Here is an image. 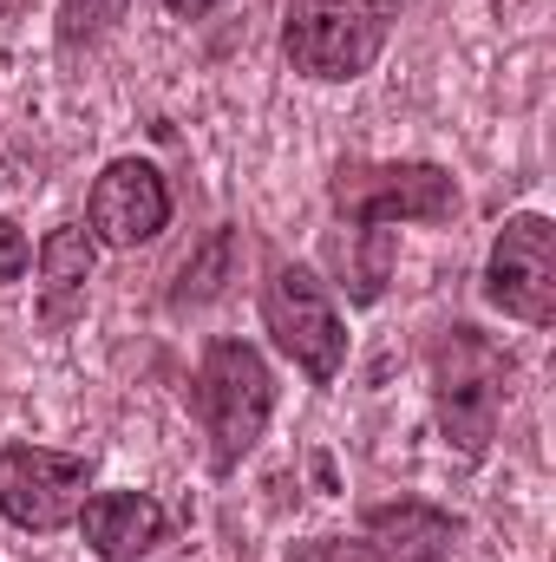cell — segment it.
Listing matches in <instances>:
<instances>
[{
	"label": "cell",
	"mask_w": 556,
	"mask_h": 562,
	"mask_svg": "<svg viewBox=\"0 0 556 562\" xmlns=\"http://www.w3.org/2000/svg\"><path fill=\"white\" fill-rule=\"evenodd\" d=\"M190 413L210 438V458L216 471H236L276 413V373L269 360L249 347V340H210L203 360H197V380H190Z\"/></svg>",
	"instance_id": "obj_1"
},
{
	"label": "cell",
	"mask_w": 556,
	"mask_h": 562,
	"mask_svg": "<svg viewBox=\"0 0 556 562\" xmlns=\"http://www.w3.org/2000/svg\"><path fill=\"white\" fill-rule=\"evenodd\" d=\"M511 353L491 347L478 327H445L432 340V406H438V431L445 445H458L465 458H485L498 419H504V400H511Z\"/></svg>",
	"instance_id": "obj_2"
},
{
	"label": "cell",
	"mask_w": 556,
	"mask_h": 562,
	"mask_svg": "<svg viewBox=\"0 0 556 562\" xmlns=\"http://www.w3.org/2000/svg\"><path fill=\"white\" fill-rule=\"evenodd\" d=\"M407 0H288L281 53L308 79H360L393 40Z\"/></svg>",
	"instance_id": "obj_3"
},
{
	"label": "cell",
	"mask_w": 556,
	"mask_h": 562,
	"mask_svg": "<svg viewBox=\"0 0 556 562\" xmlns=\"http://www.w3.org/2000/svg\"><path fill=\"white\" fill-rule=\"evenodd\" d=\"M327 203L360 223V229H393V223H445L458 210V183L445 164L400 157V164H367L347 157L327 183Z\"/></svg>",
	"instance_id": "obj_4"
},
{
	"label": "cell",
	"mask_w": 556,
	"mask_h": 562,
	"mask_svg": "<svg viewBox=\"0 0 556 562\" xmlns=\"http://www.w3.org/2000/svg\"><path fill=\"white\" fill-rule=\"evenodd\" d=\"M263 321H269L276 347L314 386L341 380V367H347V321H341L327 281L314 276V269L281 262L276 276H269V288H263Z\"/></svg>",
	"instance_id": "obj_5"
},
{
	"label": "cell",
	"mask_w": 556,
	"mask_h": 562,
	"mask_svg": "<svg viewBox=\"0 0 556 562\" xmlns=\"http://www.w3.org/2000/svg\"><path fill=\"white\" fill-rule=\"evenodd\" d=\"M92 491V458L53 445H7L0 451V517L13 530H66Z\"/></svg>",
	"instance_id": "obj_6"
},
{
	"label": "cell",
	"mask_w": 556,
	"mask_h": 562,
	"mask_svg": "<svg viewBox=\"0 0 556 562\" xmlns=\"http://www.w3.org/2000/svg\"><path fill=\"white\" fill-rule=\"evenodd\" d=\"M485 301L524 327L556 321V223L524 210L498 229L491 262H485Z\"/></svg>",
	"instance_id": "obj_7"
},
{
	"label": "cell",
	"mask_w": 556,
	"mask_h": 562,
	"mask_svg": "<svg viewBox=\"0 0 556 562\" xmlns=\"http://www.w3.org/2000/svg\"><path fill=\"white\" fill-rule=\"evenodd\" d=\"M86 223H92V243L105 249H144L164 236L170 223V183L151 157H119L99 170L92 196H86Z\"/></svg>",
	"instance_id": "obj_8"
},
{
	"label": "cell",
	"mask_w": 556,
	"mask_h": 562,
	"mask_svg": "<svg viewBox=\"0 0 556 562\" xmlns=\"http://www.w3.org/2000/svg\"><path fill=\"white\" fill-rule=\"evenodd\" d=\"M79 530H86L92 557L138 562L170 537V517H164V504L144 497V491H99V497L79 504Z\"/></svg>",
	"instance_id": "obj_9"
},
{
	"label": "cell",
	"mask_w": 556,
	"mask_h": 562,
	"mask_svg": "<svg viewBox=\"0 0 556 562\" xmlns=\"http://www.w3.org/2000/svg\"><path fill=\"white\" fill-rule=\"evenodd\" d=\"M360 537L380 562H438L458 543V517H445L419 497H400V504H374L360 517Z\"/></svg>",
	"instance_id": "obj_10"
},
{
	"label": "cell",
	"mask_w": 556,
	"mask_h": 562,
	"mask_svg": "<svg viewBox=\"0 0 556 562\" xmlns=\"http://www.w3.org/2000/svg\"><path fill=\"white\" fill-rule=\"evenodd\" d=\"M92 262H99V243H92V229H79V223H59V229L40 243V327H66V321L86 307Z\"/></svg>",
	"instance_id": "obj_11"
},
{
	"label": "cell",
	"mask_w": 556,
	"mask_h": 562,
	"mask_svg": "<svg viewBox=\"0 0 556 562\" xmlns=\"http://www.w3.org/2000/svg\"><path fill=\"white\" fill-rule=\"evenodd\" d=\"M125 7L132 0H59V46H92V40H105L119 20H125Z\"/></svg>",
	"instance_id": "obj_12"
},
{
	"label": "cell",
	"mask_w": 556,
	"mask_h": 562,
	"mask_svg": "<svg viewBox=\"0 0 556 562\" xmlns=\"http://www.w3.org/2000/svg\"><path fill=\"white\" fill-rule=\"evenodd\" d=\"M26 269H33V236H26L13 216H0V288L20 281Z\"/></svg>",
	"instance_id": "obj_13"
},
{
	"label": "cell",
	"mask_w": 556,
	"mask_h": 562,
	"mask_svg": "<svg viewBox=\"0 0 556 562\" xmlns=\"http://www.w3.org/2000/svg\"><path fill=\"white\" fill-rule=\"evenodd\" d=\"M288 562H380L367 543H341V537H321V543H301L288 550Z\"/></svg>",
	"instance_id": "obj_14"
},
{
	"label": "cell",
	"mask_w": 556,
	"mask_h": 562,
	"mask_svg": "<svg viewBox=\"0 0 556 562\" xmlns=\"http://www.w3.org/2000/svg\"><path fill=\"white\" fill-rule=\"evenodd\" d=\"M164 7H170V13H177V20H203V13H210V7H216V0H164Z\"/></svg>",
	"instance_id": "obj_15"
}]
</instances>
